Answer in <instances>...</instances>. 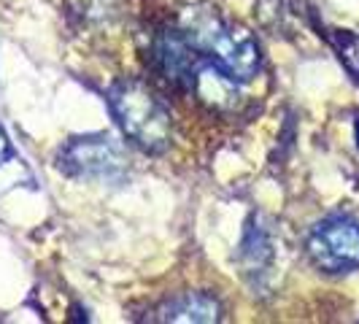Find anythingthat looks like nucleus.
I'll return each instance as SVG.
<instances>
[{
    "instance_id": "7",
    "label": "nucleus",
    "mask_w": 359,
    "mask_h": 324,
    "mask_svg": "<svg viewBox=\"0 0 359 324\" xmlns=\"http://www.w3.org/2000/svg\"><path fill=\"white\" fill-rule=\"evenodd\" d=\"M11 157V144H8V138H6V133L0 130V165Z\"/></svg>"
},
{
    "instance_id": "6",
    "label": "nucleus",
    "mask_w": 359,
    "mask_h": 324,
    "mask_svg": "<svg viewBox=\"0 0 359 324\" xmlns=\"http://www.w3.org/2000/svg\"><path fill=\"white\" fill-rule=\"evenodd\" d=\"M335 46L341 52V60L346 62V68L359 79V36L357 33H335Z\"/></svg>"
},
{
    "instance_id": "1",
    "label": "nucleus",
    "mask_w": 359,
    "mask_h": 324,
    "mask_svg": "<svg viewBox=\"0 0 359 324\" xmlns=\"http://www.w3.org/2000/svg\"><path fill=\"white\" fill-rule=\"evenodd\" d=\"M184 41L205 57L211 65L224 71L233 81H252L259 71V46L249 30L230 25L208 11H192L181 22Z\"/></svg>"
},
{
    "instance_id": "3",
    "label": "nucleus",
    "mask_w": 359,
    "mask_h": 324,
    "mask_svg": "<svg viewBox=\"0 0 359 324\" xmlns=\"http://www.w3.org/2000/svg\"><path fill=\"white\" fill-rule=\"evenodd\" d=\"M60 168L79 179L116 181L127 170V154L106 133L71 138L60 151Z\"/></svg>"
},
{
    "instance_id": "5",
    "label": "nucleus",
    "mask_w": 359,
    "mask_h": 324,
    "mask_svg": "<svg viewBox=\"0 0 359 324\" xmlns=\"http://www.w3.org/2000/svg\"><path fill=\"white\" fill-rule=\"evenodd\" d=\"M160 322H184V324H198V322H219V303L208 295L200 292H187L176 300L165 303L160 308Z\"/></svg>"
},
{
    "instance_id": "8",
    "label": "nucleus",
    "mask_w": 359,
    "mask_h": 324,
    "mask_svg": "<svg viewBox=\"0 0 359 324\" xmlns=\"http://www.w3.org/2000/svg\"><path fill=\"white\" fill-rule=\"evenodd\" d=\"M357 138H359V122H357Z\"/></svg>"
},
{
    "instance_id": "4",
    "label": "nucleus",
    "mask_w": 359,
    "mask_h": 324,
    "mask_svg": "<svg viewBox=\"0 0 359 324\" xmlns=\"http://www.w3.org/2000/svg\"><path fill=\"white\" fill-rule=\"evenodd\" d=\"M308 257L327 273H348L359 268V224L346 216L319 222L308 235Z\"/></svg>"
},
{
    "instance_id": "2",
    "label": "nucleus",
    "mask_w": 359,
    "mask_h": 324,
    "mask_svg": "<svg viewBox=\"0 0 359 324\" xmlns=\"http://www.w3.org/2000/svg\"><path fill=\"white\" fill-rule=\"evenodd\" d=\"M108 106L127 138L149 154L170 146V114L154 92L138 81H119L108 92Z\"/></svg>"
}]
</instances>
